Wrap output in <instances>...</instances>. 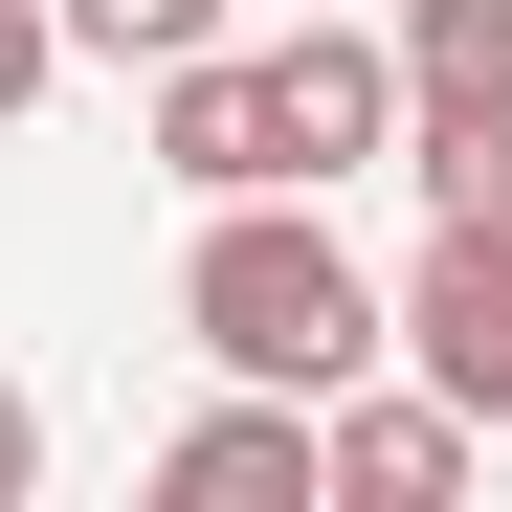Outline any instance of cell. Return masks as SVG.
I'll use <instances>...</instances> for the list:
<instances>
[{
    "label": "cell",
    "instance_id": "6da1fadb",
    "mask_svg": "<svg viewBox=\"0 0 512 512\" xmlns=\"http://www.w3.org/2000/svg\"><path fill=\"white\" fill-rule=\"evenodd\" d=\"M179 334L223 379H290V401H334L379 357V290H357V245H334V201H201V245H179Z\"/></svg>",
    "mask_w": 512,
    "mask_h": 512
},
{
    "label": "cell",
    "instance_id": "7a4b0ae2",
    "mask_svg": "<svg viewBox=\"0 0 512 512\" xmlns=\"http://www.w3.org/2000/svg\"><path fill=\"white\" fill-rule=\"evenodd\" d=\"M245 112H268V179L334 201V179H379V156H401V45L290 0V45H245Z\"/></svg>",
    "mask_w": 512,
    "mask_h": 512
},
{
    "label": "cell",
    "instance_id": "3957f363",
    "mask_svg": "<svg viewBox=\"0 0 512 512\" xmlns=\"http://www.w3.org/2000/svg\"><path fill=\"white\" fill-rule=\"evenodd\" d=\"M379 334L423 357V401L512 423V223H423V268L379 290Z\"/></svg>",
    "mask_w": 512,
    "mask_h": 512
},
{
    "label": "cell",
    "instance_id": "277c9868",
    "mask_svg": "<svg viewBox=\"0 0 512 512\" xmlns=\"http://www.w3.org/2000/svg\"><path fill=\"white\" fill-rule=\"evenodd\" d=\"M468 446H490L468 401H357V379L312 401V490H334V512H446V490H468Z\"/></svg>",
    "mask_w": 512,
    "mask_h": 512
},
{
    "label": "cell",
    "instance_id": "5b68a950",
    "mask_svg": "<svg viewBox=\"0 0 512 512\" xmlns=\"http://www.w3.org/2000/svg\"><path fill=\"white\" fill-rule=\"evenodd\" d=\"M156 90V179H201V201H268V112H245V45H179V67H134Z\"/></svg>",
    "mask_w": 512,
    "mask_h": 512
},
{
    "label": "cell",
    "instance_id": "8992f818",
    "mask_svg": "<svg viewBox=\"0 0 512 512\" xmlns=\"http://www.w3.org/2000/svg\"><path fill=\"white\" fill-rule=\"evenodd\" d=\"M156 490H179V512H245V490H312V401H290V379L201 401L179 446H156Z\"/></svg>",
    "mask_w": 512,
    "mask_h": 512
},
{
    "label": "cell",
    "instance_id": "52a82bcc",
    "mask_svg": "<svg viewBox=\"0 0 512 512\" xmlns=\"http://www.w3.org/2000/svg\"><path fill=\"white\" fill-rule=\"evenodd\" d=\"M379 45H401V112H490L512 90V0H401Z\"/></svg>",
    "mask_w": 512,
    "mask_h": 512
},
{
    "label": "cell",
    "instance_id": "ba28073f",
    "mask_svg": "<svg viewBox=\"0 0 512 512\" xmlns=\"http://www.w3.org/2000/svg\"><path fill=\"white\" fill-rule=\"evenodd\" d=\"M401 179H423V223H512V90L490 112H401Z\"/></svg>",
    "mask_w": 512,
    "mask_h": 512
},
{
    "label": "cell",
    "instance_id": "9c48e42d",
    "mask_svg": "<svg viewBox=\"0 0 512 512\" xmlns=\"http://www.w3.org/2000/svg\"><path fill=\"white\" fill-rule=\"evenodd\" d=\"M90 67H179V45H223V0H45Z\"/></svg>",
    "mask_w": 512,
    "mask_h": 512
},
{
    "label": "cell",
    "instance_id": "30bf717a",
    "mask_svg": "<svg viewBox=\"0 0 512 512\" xmlns=\"http://www.w3.org/2000/svg\"><path fill=\"white\" fill-rule=\"evenodd\" d=\"M45 67H67V23H45V0H0V112H45Z\"/></svg>",
    "mask_w": 512,
    "mask_h": 512
},
{
    "label": "cell",
    "instance_id": "8fae6325",
    "mask_svg": "<svg viewBox=\"0 0 512 512\" xmlns=\"http://www.w3.org/2000/svg\"><path fill=\"white\" fill-rule=\"evenodd\" d=\"M23 490H45V401L0 379V512H23Z\"/></svg>",
    "mask_w": 512,
    "mask_h": 512
}]
</instances>
